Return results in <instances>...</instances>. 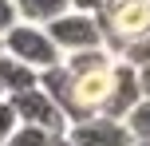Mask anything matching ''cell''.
Here are the masks:
<instances>
[{"label": "cell", "instance_id": "6da1fadb", "mask_svg": "<svg viewBox=\"0 0 150 146\" xmlns=\"http://www.w3.org/2000/svg\"><path fill=\"white\" fill-rule=\"evenodd\" d=\"M115 51L111 47H95V51L63 55L67 67V87H63L59 111L67 115V123H83L107 111L111 103V83H115Z\"/></svg>", "mask_w": 150, "mask_h": 146}, {"label": "cell", "instance_id": "7a4b0ae2", "mask_svg": "<svg viewBox=\"0 0 150 146\" xmlns=\"http://www.w3.org/2000/svg\"><path fill=\"white\" fill-rule=\"evenodd\" d=\"M99 28H103L107 47L119 55L127 44L150 36V0H107Z\"/></svg>", "mask_w": 150, "mask_h": 146}, {"label": "cell", "instance_id": "3957f363", "mask_svg": "<svg viewBox=\"0 0 150 146\" xmlns=\"http://www.w3.org/2000/svg\"><path fill=\"white\" fill-rule=\"evenodd\" d=\"M0 51L12 55V59H20L24 67H32L40 75V71L55 67V63H63L59 47L47 39L44 28H36V24H12V28L0 36Z\"/></svg>", "mask_w": 150, "mask_h": 146}, {"label": "cell", "instance_id": "277c9868", "mask_svg": "<svg viewBox=\"0 0 150 146\" xmlns=\"http://www.w3.org/2000/svg\"><path fill=\"white\" fill-rule=\"evenodd\" d=\"M44 32H47V39L59 47V55H79V51L107 47L99 20H95V16H83V12H63L59 20H52Z\"/></svg>", "mask_w": 150, "mask_h": 146}, {"label": "cell", "instance_id": "5b68a950", "mask_svg": "<svg viewBox=\"0 0 150 146\" xmlns=\"http://www.w3.org/2000/svg\"><path fill=\"white\" fill-rule=\"evenodd\" d=\"M8 103H12L20 126H36V130L52 134V138H63V134H67V126H71L67 115L59 111V103L47 99L40 87H36V91H24V95H8Z\"/></svg>", "mask_w": 150, "mask_h": 146}, {"label": "cell", "instance_id": "8992f818", "mask_svg": "<svg viewBox=\"0 0 150 146\" xmlns=\"http://www.w3.org/2000/svg\"><path fill=\"white\" fill-rule=\"evenodd\" d=\"M67 138H71V146H130L127 126H122L119 118H107V115L71 123L67 126Z\"/></svg>", "mask_w": 150, "mask_h": 146}, {"label": "cell", "instance_id": "52a82bcc", "mask_svg": "<svg viewBox=\"0 0 150 146\" xmlns=\"http://www.w3.org/2000/svg\"><path fill=\"white\" fill-rule=\"evenodd\" d=\"M142 99V95H138V79H134V67H127V63H115V83H111V103H107V111L103 115L107 118H127V111L134 107V103Z\"/></svg>", "mask_w": 150, "mask_h": 146}, {"label": "cell", "instance_id": "ba28073f", "mask_svg": "<svg viewBox=\"0 0 150 146\" xmlns=\"http://www.w3.org/2000/svg\"><path fill=\"white\" fill-rule=\"evenodd\" d=\"M12 8H16V20L20 24H36V28H47L63 12H71L67 0H12Z\"/></svg>", "mask_w": 150, "mask_h": 146}, {"label": "cell", "instance_id": "9c48e42d", "mask_svg": "<svg viewBox=\"0 0 150 146\" xmlns=\"http://www.w3.org/2000/svg\"><path fill=\"white\" fill-rule=\"evenodd\" d=\"M0 87H4V99L8 95H24V91H36L40 87V75L32 67H24L20 59L0 51Z\"/></svg>", "mask_w": 150, "mask_h": 146}, {"label": "cell", "instance_id": "30bf717a", "mask_svg": "<svg viewBox=\"0 0 150 146\" xmlns=\"http://www.w3.org/2000/svg\"><path fill=\"white\" fill-rule=\"evenodd\" d=\"M122 126H127V134H130V138H150V99H138L134 107L127 111Z\"/></svg>", "mask_w": 150, "mask_h": 146}, {"label": "cell", "instance_id": "8fae6325", "mask_svg": "<svg viewBox=\"0 0 150 146\" xmlns=\"http://www.w3.org/2000/svg\"><path fill=\"white\" fill-rule=\"evenodd\" d=\"M55 138L52 134H44V130H36V126H16L12 134H8L0 146H52Z\"/></svg>", "mask_w": 150, "mask_h": 146}, {"label": "cell", "instance_id": "7c38bea8", "mask_svg": "<svg viewBox=\"0 0 150 146\" xmlns=\"http://www.w3.org/2000/svg\"><path fill=\"white\" fill-rule=\"evenodd\" d=\"M115 59H122L127 67H134V71L146 67V63H150V36H146V39H134V44H127Z\"/></svg>", "mask_w": 150, "mask_h": 146}, {"label": "cell", "instance_id": "4fadbf2b", "mask_svg": "<svg viewBox=\"0 0 150 146\" xmlns=\"http://www.w3.org/2000/svg\"><path fill=\"white\" fill-rule=\"evenodd\" d=\"M20 126V118H16V111H12V103L8 99H0V142L8 138V134Z\"/></svg>", "mask_w": 150, "mask_h": 146}, {"label": "cell", "instance_id": "5bb4252c", "mask_svg": "<svg viewBox=\"0 0 150 146\" xmlns=\"http://www.w3.org/2000/svg\"><path fill=\"white\" fill-rule=\"evenodd\" d=\"M67 8L71 12H83V16H103V8H107V0H67Z\"/></svg>", "mask_w": 150, "mask_h": 146}, {"label": "cell", "instance_id": "9a60e30c", "mask_svg": "<svg viewBox=\"0 0 150 146\" xmlns=\"http://www.w3.org/2000/svg\"><path fill=\"white\" fill-rule=\"evenodd\" d=\"M12 24H20L16 20V8H12V0H0V36H4Z\"/></svg>", "mask_w": 150, "mask_h": 146}, {"label": "cell", "instance_id": "2e32d148", "mask_svg": "<svg viewBox=\"0 0 150 146\" xmlns=\"http://www.w3.org/2000/svg\"><path fill=\"white\" fill-rule=\"evenodd\" d=\"M134 79H138V95H142V99H150V63L134 71Z\"/></svg>", "mask_w": 150, "mask_h": 146}, {"label": "cell", "instance_id": "e0dca14e", "mask_svg": "<svg viewBox=\"0 0 150 146\" xmlns=\"http://www.w3.org/2000/svg\"><path fill=\"white\" fill-rule=\"evenodd\" d=\"M52 146H71V138H67V134H63V138H55Z\"/></svg>", "mask_w": 150, "mask_h": 146}, {"label": "cell", "instance_id": "ac0fdd59", "mask_svg": "<svg viewBox=\"0 0 150 146\" xmlns=\"http://www.w3.org/2000/svg\"><path fill=\"white\" fill-rule=\"evenodd\" d=\"M130 146H150V138H130Z\"/></svg>", "mask_w": 150, "mask_h": 146}, {"label": "cell", "instance_id": "d6986e66", "mask_svg": "<svg viewBox=\"0 0 150 146\" xmlns=\"http://www.w3.org/2000/svg\"><path fill=\"white\" fill-rule=\"evenodd\" d=\"M0 99H4V87H0Z\"/></svg>", "mask_w": 150, "mask_h": 146}]
</instances>
